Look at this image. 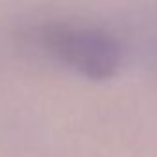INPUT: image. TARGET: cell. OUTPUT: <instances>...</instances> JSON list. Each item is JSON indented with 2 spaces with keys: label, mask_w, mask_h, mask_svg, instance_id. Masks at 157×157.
<instances>
[{
  "label": "cell",
  "mask_w": 157,
  "mask_h": 157,
  "mask_svg": "<svg viewBox=\"0 0 157 157\" xmlns=\"http://www.w3.org/2000/svg\"><path fill=\"white\" fill-rule=\"evenodd\" d=\"M43 46L91 80H107L120 67V46L104 30L82 24H48L41 32Z\"/></svg>",
  "instance_id": "cell-1"
}]
</instances>
